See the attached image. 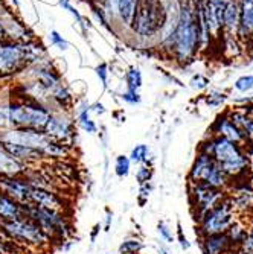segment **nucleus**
Here are the masks:
<instances>
[{
  "instance_id": "obj_1",
  "label": "nucleus",
  "mask_w": 253,
  "mask_h": 254,
  "mask_svg": "<svg viewBox=\"0 0 253 254\" xmlns=\"http://www.w3.org/2000/svg\"><path fill=\"white\" fill-rule=\"evenodd\" d=\"M178 5V20L169 48L174 49L178 61H188L194 57L198 48V28L195 15L197 0H183Z\"/></svg>"
},
{
  "instance_id": "obj_2",
  "label": "nucleus",
  "mask_w": 253,
  "mask_h": 254,
  "mask_svg": "<svg viewBox=\"0 0 253 254\" xmlns=\"http://www.w3.org/2000/svg\"><path fill=\"white\" fill-rule=\"evenodd\" d=\"M21 145L40 151L46 158H64L71 154L67 145L51 138L44 131L31 128H5L0 129V145Z\"/></svg>"
},
{
  "instance_id": "obj_3",
  "label": "nucleus",
  "mask_w": 253,
  "mask_h": 254,
  "mask_svg": "<svg viewBox=\"0 0 253 254\" xmlns=\"http://www.w3.org/2000/svg\"><path fill=\"white\" fill-rule=\"evenodd\" d=\"M9 128H31L43 131L51 119L52 110L40 101L20 95L15 101L8 104Z\"/></svg>"
},
{
  "instance_id": "obj_4",
  "label": "nucleus",
  "mask_w": 253,
  "mask_h": 254,
  "mask_svg": "<svg viewBox=\"0 0 253 254\" xmlns=\"http://www.w3.org/2000/svg\"><path fill=\"white\" fill-rule=\"evenodd\" d=\"M167 21V5L162 0H137L131 31L141 38H153L162 32Z\"/></svg>"
},
{
  "instance_id": "obj_5",
  "label": "nucleus",
  "mask_w": 253,
  "mask_h": 254,
  "mask_svg": "<svg viewBox=\"0 0 253 254\" xmlns=\"http://www.w3.org/2000/svg\"><path fill=\"white\" fill-rule=\"evenodd\" d=\"M201 154L212 157L215 163L229 177L241 174L247 166V158L238 143L229 142L223 137H215L208 143H203Z\"/></svg>"
},
{
  "instance_id": "obj_6",
  "label": "nucleus",
  "mask_w": 253,
  "mask_h": 254,
  "mask_svg": "<svg viewBox=\"0 0 253 254\" xmlns=\"http://www.w3.org/2000/svg\"><path fill=\"white\" fill-rule=\"evenodd\" d=\"M0 232L12 242L26 248H46L51 245V239L43 230L28 216H18L11 221L0 222Z\"/></svg>"
},
{
  "instance_id": "obj_7",
  "label": "nucleus",
  "mask_w": 253,
  "mask_h": 254,
  "mask_svg": "<svg viewBox=\"0 0 253 254\" xmlns=\"http://www.w3.org/2000/svg\"><path fill=\"white\" fill-rule=\"evenodd\" d=\"M23 215L31 218L51 241H63L72 235V225L63 212L37 205H23Z\"/></svg>"
},
{
  "instance_id": "obj_8",
  "label": "nucleus",
  "mask_w": 253,
  "mask_h": 254,
  "mask_svg": "<svg viewBox=\"0 0 253 254\" xmlns=\"http://www.w3.org/2000/svg\"><path fill=\"white\" fill-rule=\"evenodd\" d=\"M189 181L192 184H204V186L223 190L229 183V175L215 163L212 157L200 152L191 168Z\"/></svg>"
},
{
  "instance_id": "obj_9",
  "label": "nucleus",
  "mask_w": 253,
  "mask_h": 254,
  "mask_svg": "<svg viewBox=\"0 0 253 254\" xmlns=\"http://www.w3.org/2000/svg\"><path fill=\"white\" fill-rule=\"evenodd\" d=\"M198 222L201 236L226 233L229 227L234 224V205L224 199L215 209L206 213Z\"/></svg>"
},
{
  "instance_id": "obj_10",
  "label": "nucleus",
  "mask_w": 253,
  "mask_h": 254,
  "mask_svg": "<svg viewBox=\"0 0 253 254\" xmlns=\"http://www.w3.org/2000/svg\"><path fill=\"white\" fill-rule=\"evenodd\" d=\"M43 131L51 138H54V140L72 148L75 140V124L67 116L66 111H58V113L52 111L51 119L48 121Z\"/></svg>"
},
{
  "instance_id": "obj_11",
  "label": "nucleus",
  "mask_w": 253,
  "mask_h": 254,
  "mask_svg": "<svg viewBox=\"0 0 253 254\" xmlns=\"http://www.w3.org/2000/svg\"><path fill=\"white\" fill-rule=\"evenodd\" d=\"M191 198H192L194 207L197 209V216L200 221L206 213L215 209L218 204L224 201V192L220 189L204 186V184H192Z\"/></svg>"
},
{
  "instance_id": "obj_12",
  "label": "nucleus",
  "mask_w": 253,
  "mask_h": 254,
  "mask_svg": "<svg viewBox=\"0 0 253 254\" xmlns=\"http://www.w3.org/2000/svg\"><path fill=\"white\" fill-rule=\"evenodd\" d=\"M223 31L226 37H235L240 32V0H226L223 12Z\"/></svg>"
},
{
  "instance_id": "obj_13",
  "label": "nucleus",
  "mask_w": 253,
  "mask_h": 254,
  "mask_svg": "<svg viewBox=\"0 0 253 254\" xmlns=\"http://www.w3.org/2000/svg\"><path fill=\"white\" fill-rule=\"evenodd\" d=\"M232 247L234 245L231 244L226 233L203 236L201 241V250L204 254H226Z\"/></svg>"
},
{
  "instance_id": "obj_14",
  "label": "nucleus",
  "mask_w": 253,
  "mask_h": 254,
  "mask_svg": "<svg viewBox=\"0 0 253 254\" xmlns=\"http://www.w3.org/2000/svg\"><path fill=\"white\" fill-rule=\"evenodd\" d=\"M214 129L218 134V137H223V138H226V140L234 142V143H241L246 138L243 131L240 128H237L232 124V121L229 118H226V116L218 118V121L214 125Z\"/></svg>"
},
{
  "instance_id": "obj_15",
  "label": "nucleus",
  "mask_w": 253,
  "mask_h": 254,
  "mask_svg": "<svg viewBox=\"0 0 253 254\" xmlns=\"http://www.w3.org/2000/svg\"><path fill=\"white\" fill-rule=\"evenodd\" d=\"M238 35H253V0H240V32Z\"/></svg>"
},
{
  "instance_id": "obj_16",
  "label": "nucleus",
  "mask_w": 253,
  "mask_h": 254,
  "mask_svg": "<svg viewBox=\"0 0 253 254\" xmlns=\"http://www.w3.org/2000/svg\"><path fill=\"white\" fill-rule=\"evenodd\" d=\"M26 166L21 165L14 157H11L2 146H0V175H23L26 172Z\"/></svg>"
},
{
  "instance_id": "obj_17",
  "label": "nucleus",
  "mask_w": 253,
  "mask_h": 254,
  "mask_svg": "<svg viewBox=\"0 0 253 254\" xmlns=\"http://www.w3.org/2000/svg\"><path fill=\"white\" fill-rule=\"evenodd\" d=\"M23 216V205L0 192V222Z\"/></svg>"
},
{
  "instance_id": "obj_18",
  "label": "nucleus",
  "mask_w": 253,
  "mask_h": 254,
  "mask_svg": "<svg viewBox=\"0 0 253 254\" xmlns=\"http://www.w3.org/2000/svg\"><path fill=\"white\" fill-rule=\"evenodd\" d=\"M136 6H137V0H118V5H116L118 18L121 20L124 26L130 29H131V23L134 18Z\"/></svg>"
},
{
  "instance_id": "obj_19",
  "label": "nucleus",
  "mask_w": 253,
  "mask_h": 254,
  "mask_svg": "<svg viewBox=\"0 0 253 254\" xmlns=\"http://www.w3.org/2000/svg\"><path fill=\"white\" fill-rule=\"evenodd\" d=\"M77 121L81 129H84L88 134H96L98 132V125L91 121L90 118V105L83 102L78 108H77Z\"/></svg>"
},
{
  "instance_id": "obj_20",
  "label": "nucleus",
  "mask_w": 253,
  "mask_h": 254,
  "mask_svg": "<svg viewBox=\"0 0 253 254\" xmlns=\"http://www.w3.org/2000/svg\"><path fill=\"white\" fill-rule=\"evenodd\" d=\"M130 161L131 163H136V165H147V166H151V152H150V148L147 145H136L133 149H131V154H130Z\"/></svg>"
},
{
  "instance_id": "obj_21",
  "label": "nucleus",
  "mask_w": 253,
  "mask_h": 254,
  "mask_svg": "<svg viewBox=\"0 0 253 254\" xmlns=\"http://www.w3.org/2000/svg\"><path fill=\"white\" fill-rule=\"evenodd\" d=\"M125 82H127V90L139 91L142 87V73L137 67H130L128 72L125 73Z\"/></svg>"
},
{
  "instance_id": "obj_22",
  "label": "nucleus",
  "mask_w": 253,
  "mask_h": 254,
  "mask_svg": "<svg viewBox=\"0 0 253 254\" xmlns=\"http://www.w3.org/2000/svg\"><path fill=\"white\" fill-rule=\"evenodd\" d=\"M226 235H227V238H229V241H231L232 245H235V244H243V241H244V238H246V235H247V230H244L243 225L234 222L231 227H229V230L226 232Z\"/></svg>"
},
{
  "instance_id": "obj_23",
  "label": "nucleus",
  "mask_w": 253,
  "mask_h": 254,
  "mask_svg": "<svg viewBox=\"0 0 253 254\" xmlns=\"http://www.w3.org/2000/svg\"><path fill=\"white\" fill-rule=\"evenodd\" d=\"M131 171V161L127 155H118L116 161H114V172L119 178H125L128 177Z\"/></svg>"
},
{
  "instance_id": "obj_24",
  "label": "nucleus",
  "mask_w": 253,
  "mask_h": 254,
  "mask_svg": "<svg viewBox=\"0 0 253 254\" xmlns=\"http://www.w3.org/2000/svg\"><path fill=\"white\" fill-rule=\"evenodd\" d=\"M144 248V244L141 239H127L119 245L121 254H137Z\"/></svg>"
},
{
  "instance_id": "obj_25",
  "label": "nucleus",
  "mask_w": 253,
  "mask_h": 254,
  "mask_svg": "<svg viewBox=\"0 0 253 254\" xmlns=\"http://www.w3.org/2000/svg\"><path fill=\"white\" fill-rule=\"evenodd\" d=\"M60 6H61L63 9L69 11V12H71V14L77 18V21L81 25V28H83V31H84V34H85V32H87V28H85V25H84V18H83V15L78 12V9H77L75 6H72L71 0H60Z\"/></svg>"
},
{
  "instance_id": "obj_26",
  "label": "nucleus",
  "mask_w": 253,
  "mask_h": 254,
  "mask_svg": "<svg viewBox=\"0 0 253 254\" xmlns=\"http://www.w3.org/2000/svg\"><path fill=\"white\" fill-rule=\"evenodd\" d=\"M235 88L241 93H247V91L253 90V75L241 76L235 81Z\"/></svg>"
},
{
  "instance_id": "obj_27",
  "label": "nucleus",
  "mask_w": 253,
  "mask_h": 254,
  "mask_svg": "<svg viewBox=\"0 0 253 254\" xmlns=\"http://www.w3.org/2000/svg\"><path fill=\"white\" fill-rule=\"evenodd\" d=\"M151 177H153V169H151V166L141 165L139 169L136 171V180H137V183H139V184H147V183H150Z\"/></svg>"
},
{
  "instance_id": "obj_28",
  "label": "nucleus",
  "mask_w": 253,
  "mask_h": 254,
  "mask_svg": "<svg viewBox=\"0 0 253 254\" xmlns=\"http://www.w3.org/2000/svg\"><path fill=\"white\" fill-rule=\"evenodd\" d=\"M157 233H159L160 239L165 241V242H168V244L174 241V236H172L171 228H169L165 222H159V224H157Z\"/></svg>"
},
{
  "instance_id": "obj_29",
  "label": "nucleus",
  "mask_w": 253,
  "mask_h": 254,
  "mask_svg": "<svg viewBox=\"0 0 253 254\" xmlns=\"http://www.w3.org/2000/svg\"><path fill=\"white\" fill-rule=\"evenodd\" d=\"M49 38H51V44H54V46H57L58 49H61V51H66V49H69V43L63 38V35H60L57 31H51V35H49Z\"/></svg>"
},
{
  "instance_id": "obj_30",
  "label": "nucleus",
  "mask_w": 253,
  "mask_h": 254,
  "mask_svg": "<svg viewBox=\"0 0 253 254\" xmlns=\"http://www.w3.org/2000/svg\"><path fill=\"white\" fill-rule=\"evenodd\" d=\"M121 99L130 105H136V104H141V95L139 91H133V90H127L125 93L121 95Z\"/></svg>"
},
{
  "instance_id": "obj_31",
  "label": "nucleus",
  "mask_w": 253,
  "mask_h": 254,
  "mask_svg": "<svg viewBox=\"0 0 253 254\" xmlns=\"http://www.w3.org/2000/svg\"><path fill=\"white\" fill-rule=\"evenodd\" d=\"M241 247H243V253L244 254H253V225H252V228L247 232V235H246Z\"/></svg>"
},
{
  "instance_id": "obj_32",
  "label": "nucleus",
  "mask_w": 253,
  "mask_h": 254,
  "mask_svg": "<svg viewBox=\"0 0 253 254\" xmlns=\"http://www.w3.org/2000/svg\"><path fill=\"white\" fill-rule=\"evenodd\" d=\"M224 101H226V95L220 93V91H212V93L208 96V99H206V102H208V105H211V107H218Z\"/></svg>"
},
{
  "instance_id": "obj_33",
  "label": "nucleus",
  "mask_w": 253,
  "mask_h": 254,
  "mask_svg": "<svg viewBox=\"0 0 253 254\" xmlns=\"http://www.w3.org/2000/svg\"><path fill=\"white\" fill-rule=\"evenodd\" d=\"M208 84H209V79L204 78L203 75H195L191 79V87L195 88V90H203V88L208 87Z\"/></svg>"
},
{
  "instance_id": "obj_34",
  "label": "nucleus",
  "mask_w": 253,
  "mask_h": 254,
  "mask_svg": "<svg viewBox=\"0 0 253 254\" xmlns=\"http://www.w3.org/2000/svg\"><path fill=\"white\" fill-rule=\"evenodd\" d=\"M96 75H98V78L101 79V82H102V85L105 88L107 87V79H108V65L105 63H102V64H99L96 67Z\"/></svg>"
},
{
  "instance_id": "obj_35",
  "label": "nucleus",
  "mask_w": 253,
  "mask_h": 254,
  "mask_svg": "<svg viewBox=\"0 0 253 254\" xmlns=\"http://www.w3.org/2000/svg\"><path fill=\"white\" fill-rule=\"evenodd\" d=\"M150 192H151V186H150L148 183L147 184H141V190H139V195H137V199H139L141 204H145V201L150 196Z\"/></svg>"
},
{
  "instance_id": "obj_36",
  "label": "nucleus",
  "mask_w": 253,
  "mask_h": 254,
  "mask_svg": "<svg viewBox=\"0 0 253 254\" xmlns=\"http://www.w3.org/2000/svg\"><path fill=\"white\" fill-rule=\"evenodd\" d=\"M243 134H244L246 138H252V140H253V118L249 116V121L243 128Z\"/></svg>"
},
{
  "instance_id": "obj_37",
  "label": "nucleus",
  "mask_w": 253,
  "mask_h": 254,
  "mask_svg": "<svg viewBox=\"0 0 253 254\" xmlns=\"http://www.w3.org/2000/svg\"><path fill=\"white\" fill-rule=\"evenodd\" d=\"M90 113H95V114H104V113H105V108H104V105H102V104L96 102V104H93V105H90Z\"/></svg>"
},
{
  "instance_id": "obj_38",
  "label": "nucleus",
  "mask_w": 253,
  "mask_h": 254,
  "mask_svg": "<svg viewBox=\"0 0 253 254\" xmlns=\"http://www.w3.org/2000/svg\"><path fill=\"white\" fill-rule=\"evenodd\" d=\"M178 238H180V245H181L183 250H188V248L191 247V244L188 242V239H186V238H183V235H181V232H180V228H178Z\"/></svg>"
},
{
  "instance_id": "obj_39",
  "label": "nucleus",
  "mask_w": 253,
  "mask_h": 254,
  "mask_svg": "<svg viewBox=\"0 0 253 254\" xmlns=\"http://www.w3.org/2000/svg\"><path fill=\"white\" fill-rule=\"evenodd\" d=\"M157 251H159V254H168V250H167V248H164V247H159V248H157Z\"/></svg>"
},
{
  "instance_id": "obj_40",
  "label": "nucleus",
  "mask_w": 253,
  "mask_h": 254,
  "mask_svg": "<svg viewBox=\"0 0 253 254\" xmlns=\"http://www.w3.org/2000/svg\"><path fill=\"white\" fill-rule=\"evenodd\" d=\"M3 12H6V9L3 8V3H2V0H0V15H2Z\"/></svg>"
},
{
  "instance_id": "obj_41",
  "label": "nucleus",
  "mask_w": 253,
  "mask_h": 254,
  "mask_svg": "<svg viewBox=\"0 0 253 254\" xmlns=\"http://www.w3.org/2000/svg\"><path fill=\"white\" fill-rule=\"evenodd\" d=\"M11 2H12V3H14L15 6H18V0H11Z\"/></svg>"
},
{
  "instance_id": "obj_42",
  "label": "nucleus",
  "mask_w": 253,
  "mask_h": 254,
  "mask_svg": "<svg viewBox=\"0 0 253 254\" xmlns=\"http://www.w3.org/2000/svg\"><path fill=\"white\" fill-rule=\"evenodd\" d=\"M208 2H220V0H208Z\"/></svg>"
},
{
  "instance_id": "obj_43",
  "label": "nucleus",
  "mask_w": 253,
  "mask_h": 254,
  "mask_svg": "<svg viewBox=\"0 0 253 254\" xmlns=\"http://www.w3.org/2000/svg\"><path fill=\"white\" fill-rule=\"evenodd\" d=\"M238 254H244V253H238Z\"/></svg>"
}]
</instances>
